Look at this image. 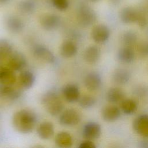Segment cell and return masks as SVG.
<instances>
[{"instance_id":"cell-4","label":"cell","mask_w":148,"mask_h":148,"mask_svg":"<svg viewBox=\"0 0 148 148\" xmlns=\"http://www.w3.org/2000/svg\"><path fill=\"white\" fill-rule=\"evenodd\" d=\"M27 60L25 56L20 51H12L8 56V67L13 71H19L22 70L26 65Z\"/></svg>"},{"instance_id":"cell-23","label":"cell","mask_w":148,"mask_h":148,"mask_svg":"<svg viewBox=\"0 0 148 148\" xmlns=\"http://www.w3.org/2000/svg\"><path fill=\"white\" fill-rule=\"evenodd\" d=\"M117 58L123 63H131L135 58L134 51L130 47H122L117 53Z\"/></svg>"},{"instance_id":"cell-19","label":"cell","mask_w":148,"mask_h":148,"mask_svg":"<svg viewBox=\"0 0 148 148\" xmlns=\"http://www.w3.org/2000/svg\"><path fill=\"white\" fill-rule=\"evenodd\" d=\"M101 56L100 49L95 45L90 46L84 51L83 57L84 60L88 64H93L96 63Z\"/></svg>"},{"instance_id":"cell-5","label":"cell","mask_w":148,"mask_h":148,"mask_svg":"<svg viewBox=\"0 0 148 148\" xmlns=\"http://www.w3.org/2000/svg\"><path fill=\"white\" fill-rule=\"evenodd\" d=\"M81 120L80 113L74 109H68L64 111L60 115V123L65 126L77 125Z\"/></svg>"},{"instance_id":"cell-35","label":"cell","mask_w":148,"mask_h":148,"mask_svg":"<svg viewBox=\"0 0 148 148\" xmlns=\"http://www.w3.org/2000/svg\"><path fill=\"white\" fill-rule=\"evenodd\" d=\"M141 147H145V148H148V141L147 140H144L142 141L141 143Z\"/></svg>"},{"instance_id":"cell-15","label":"cell","mask_w":148,"mask_h":148,"mask_svg":"<svg viewBox=\"0 0 148 148\" xmlns=\"http://www.w3.org/2000/svg\"><path fill=\"white\" fill-rule=\"evenodd\" d=\"M139 12L133 8L126 7L123 8L120 13V18L121 21L125 24L136 23Z\"/></svg>"},{"instance_id":"cell-17","label":"cell","mask_w":148,"mask_h":148,"mask_svg":"<svg viewBox=\"0 0 148 148\" xmlns=\"http://www.w3.org/2000/svg\"><path fill=\"white\" fill-rule=\"evenodd\" d=\"M7 29L12 33H19L24 28V23L18 17L9 16L5 20Z\"/></svg>"},{"instance_id":"cell-1","label":"cell","mask_w":148,"mask_h":148,"mask_svg":"<svg viewBox=\"0 0 148 148\" xmlns=\"http://www.w3.org/2000/svg\"><path fill=\"white\" fill-rule=\"evenodd\" d=\"M36 116L30 110L22 109L14 113L12 118V123L14 128L20 133L31 132L36 125Z\"/></svg>"},{"instance_id":"cell-13","label":"cell","mask_w":148,"mask_h":148,"mask_svg":"<svg viewBox=\"0 0 148 148\" xmlns=\"http://www.w3.org/2000/svg\"><path fill=\"white\" fill-rule=\"evenodd\" d=\"M16 81V76L9 67L0 66V82L3 85L13 86Z\"/></svg>"},{"instance_id":"cell-6","label":"cell","mask_w":148,"mask_h":148,"mask_svg":"<svg viewBox=\"0 0 148 148\" xmlns=\"http://www.w3.org/2000/svg\"><path fill=\"white\" fill-rule=\"evenodd\" d=\"M109 28L104 24H98L94 27L91 31V37L97 43H103L108 40L110 36Z\"/></svg>"},{"instance_id":"cell-37","label":"cell","mask_w":148,"mask_h":148,"mask_svg":"<svg viewBox=\"0 0 148 148\" xmlns=\"http://www.w3.org/2000/svg\"><path fill=\"white\" fill-rule=\"evenodd\" d=\"M89 1H92V2H96V1H97L98 0H89Z\"/></svg>"},{"instance_id":"cell-26","label":"cell","mask_w":148,"mask_h":148,"mask_svg":"<svg viewBox=\"0 0 148 148\" xmlns=\"http://www.w3.org/2000/svg\"><path fill=\"white\" fill-rule=\"evenodd\" d=\"M138 39L137 34L132 31H125L121 36V42L127 47H131L134 45Z\"/></svg>"},{"instance_id":"cell-18","label":"cell","mask_w":148,"mask_h":148,"mask_svg":"<svg viewBox=\"0 0 148 148\" xmlns=\"http://www.w3.org/2000/svg\"><path fill=\"white\" fill-rule=\"evenodd\" d=\"M21 92L13 86L3 85L0 87V98L6 100H15L19 98Z\"/></svg>"},{"instance_id":"cell-10","label":"cell","mask_w":148,"mask_h":148,"mask_svg":"<svg viewBox=\"0 0 148 148\" xmlns=\"http://www.w3.org/2000/svg\"><path fill=\"white\" fill-rule=\"evenodd\" d=\"M134 130L140 136L148 137V115L142 114L138 116L133 121Z\"/></svg>"},{"instance_id":"cell-30","label":"cell","mask_w":148,"mask_h":148,"mask_svg":"<svg viewBox=\"0 0 148 148\" xmlns=\"http://www.w3.org/2000/svg\"><path fill=\"white\" fill-rule=\"evenodd\" d=\"M95 102V98L90 95H84L82 96L79 101V105L84 109H88L92 107Z\"/></svg>"},{"instance_id":"cell-22","label":"cell","mask_w":148,"mask_h":148,"mask_svg":"<svg viewBox=\"0 0 148 148\" xmlns=\"http://www.w3.org/2000/svg\"><path fill=\"white\" fill-rule=\"evenodd\" d=\"M35 77L34 75L29 71H22L18 77L19 84L25 89L31 88L34 84Z\"/></svg>"},{"instance_id":"cell-12","label":"cell","mask_w":148,"mask_h":148,"mask_svg":"<svg viewBox=\"0 0 148 148\" xmlns=\"http://www.w3.org/2000/svg\"><path fill=\"white\" fill-rule=\"evenodd\" d=\"M63 95L66 101L73 103L77 101L80 97V91L78 87L74 84H68L62 89Z\"/></svg>"},{"instance_id":"cell-29","label":"cell","mask_w":148,"mask_h":148,"mask_svg":"<svg viewBox=\"0 0 148 148\" xmlns=\"http://www.w3.org/2000/svg\"><path fill=\"white\" fill-rule=\"evenodd\" d=\"M35 8V3L32 0H23L18 5V9L23 13L29 14L32 13Z\"/></svg>"},{"instance_id":"cell-14","label":"cell","mask_w":148,"mask_h":148,"mask_svg":"<svg viewBox=\"0 0 148 148\" xmlns=\"http://www.w3.org/2000/svg\"><path fill=\"white\" fill-rule=\"evenodd\" d=\"M54 128L52 123L47 121H43L39 124L37 128L38 136L45 140L50 139L54 135Z\"/></svg>"},{"instance_id":"cell-9","label":"cell","mask_w":148,"mask_h":148,"mask_svg":"<svg viewBox=\"0 0 148 148\" xmlns=\"http://www.w3.org/2000/svg\"><path fill=\"white\" fill-rule=\"evenodd\" d=\"M33 54L37 58L47 63L51 64L55 61V57L53 53L46 47L38 45L33 49Z\"/></svg>"},{"instance_id":"cell-33","label":"cell","mask_w":148,"mask_h":148,"mask_svg":"<svg viewBox=\"0 0 148 148\" xmlns=\"http://www.w3.org/2000/svg\"><path fill=\"white\" fill-rule=\"evenodd\" d=\"M79 147V148H95L96 146L95 144L91 140L86 139V140H84L80 143Z\"/></svg>"},{"instance_id":"cell-24","label":"cell","mask_w":148,"mask_h":148,"mask_svg":"<svg viewBox=\"0 0 148 148\" xmlns=\"http://www.w3.org/2000/svg\"><path fill=\"white\" fill-rule=\"evenodd\" d=\"M131 74L126 69H118L114 71L112 75L113 81L117 84H126L130 79Z\"/></svg>"},{"instance_id":"cell-36","label":"cell","mask_w":148,"mask_h":148,"mask_svg":"<svg viewBox=\"0 0 148 148\" xmlns=\"http://www.w3.org/2000/svg\"><path fill=\"white\" fill-rule=\"evenodd\" d=\"M9 0H0V3H5L6 2H8Z\"/></svg>"},{"instance_id":"cell-31","label":"cell","mask_w":148,"mask_h":148,"mask_svg":"<svg viewBox=\"0 0 148 148\" xmlns=\"http://www.w3.org/2000/svg\"><path fill=\"white\" fill-rule=\"evenodd\" d=\"M52 3L56 8L61 11L65 10L69 5L68 0H52Z\"/></svg>"},{"instance_id":"cell-34","label":"cell","mask_w":148,"mask_h":148,"mask_svg":"<svg viewBox=\"0 0 148 148\" xmlns=\"http://www.w3.org/2000/svg\"><path fill=\"white\" fill-rule=\"evenodd\" d=\"M136 23H137V24L139 26L144 27L147 24V20L146 17L143 14L139 13L138 20Z\"/></svg>"},{"instance_id":"cell-8","label":"cell","mask_w":148,"mask_h":148,"mask_svg":"<svg viewBox=\"0 0 148 148\" xmlns=\"http://www.w3.org/2000/svg\"><path fill=\"white\" fill-rule=\"evenodd\" d=\"M83 136L88 140H94L98 138L101 133L100 125L94 121L86 123L83 128Z\"/></svg>"},{"instance_id":"cell-32","label":"cell","mask_w":148,"mask_h":148,"mask_svg":"<svg viewBox=\"0 0 148 148\" xmlns=\"http://www.w3.org/2000/svg\"><path fill=\"white\" fill-rule=\"evenodd\" d=\"M138 51L142 56H148V41L143 42L140 44L138 49Z\"/></svg>"},{"instance_id":"cell-25","label":"cell","mask_w":148,"mask_h":148,"mask_svg":"<svg viewBox=\"0 0 148 148\" xmlns=\"http://www.w3.org/2000/svg\"><path fill=\"white\" fill-rule=\"evenodd\" d=\"M124 93L122 90L117 87L110 88L106 94L107 100L112 103L121 102L124 99Z\"/></svg>"},{"instance_id":"cell-28","label":"cell","mask_w":148,"mask_h":148,"mask_svg":"<svg viewBox=\"0 0 148 148\" xmlns=\"http://www.w3.org/2000/svg\"><path fill=\"white\" fill-rule=\"evenodd\" d=\"M12 50L13 46L9 40L5 39H0V60L8 57Z\"/></svg>"},{"instance_id":"cell-16","label":"cell","mask_w":148,"mask_h":148,"mask_svg":"<svg viewBox=\"0 0 148 148\" xmlns=\"http://www.w3.org/2000/svg\"><path fill=\"white\" fill-rule=\"evenodd\" d=\"M102 119L108 122H113L117 120L120 116V110L114 105L105 106L101 112Z\"/></svg>"},{"instance_id":"cell-21","label":"cell","mask_w":148,"mask_h":148,"mask_svg":"<svg viewBox=\"0 0 148 148\" xmlns=\"http://www.w3.org/2000/svg\"><path fill=\"white\" fill-rule=\"evenodd\" d=\"M55 143L59 147H70L73 144V138L71 134L67 132H60L55 137Z\"/></svg>"},{"instance_id":"cell-7","label":"cell","mask_w":148,"mask_h":148,"mask_svg":"<svg viewBox=\"0 0 148 148\" xmlns=\"http://www.w3.org/2000/svg\"><path fill=\"white\" fill-rule=\"evenodd\" d=\"M40 24L43 28L47 31H52L56 29L60 24V17L53 13H46L40 17Z\"/></svg>"},{"instance_id":"cell-27","label":"cell","mask_w":148,"mask_h":148,"mask_svg":"<svg viewBox=\"0 0 148 148\" xmlns=\"http://www.w3.org/2000/svg\"><path fill=\"white\" fill-rule=\"evenodd\" d=\"M136 102L132 99H123L121 102V108L123 112L127 114L134 113L137 109Z\"/></svg>"},{"instance_id":"cell-3","label":"cell","mask_w":148,"mask_h":148,"mask_svg":"<svg viewBox=\"0 0 148 148\" xmlns=\"http://www.w3.org/2000/svg\"><path fill=\"white\" fill-rule=\"evenodd\" d=\"M97 20V14L95 11L86 5L80 6L77 13V20L82 27H87L92 25Z\"/></svg>"},{"instance_id":"cell-11","label":"cell","mask_w":148,"mask_h":148,"mask_svg":"<svg viewBox=\"0 0 148 148\" xmlns=\"http://www.w3.org/2000/svg\"><path fill=\"white\" fill-rule=\"evenodd\" d=\"M84 83L88 90L90 91H96L101 86L102 79L99 73L95 72H91L85 77Z\"/></svg>"},{"instance_id":"cell-2","label":"cell","mask_w":148,"mask_h":148,"mask_svg":"<svg viewBox=\"0 0 148 148\" xmlns=\"http://www.w3.org/2000/svg\"><path fill=\"white\" fill-rule=\"evenodd\" d=\"M41 102L45 106L48 113L53 116L60 114L64 108L62 101L54 90H50L45 93L42 97Z\"/></svg>"},{"instance_id":"cell-20","label":"cell","mask_w":148,"mask_h":148,"mask_svg":"<svg viewBox=\"0 0 148 148\" xmlns=\"http://www.w3.org/2000/svg\"><path fill=\"white\" fill-rule=\"evenodd\" d=\"M77 51L76 45L71 40H65L61 45L60 54L64 58L74 56Z\"/></svg>"}]
</instances>
